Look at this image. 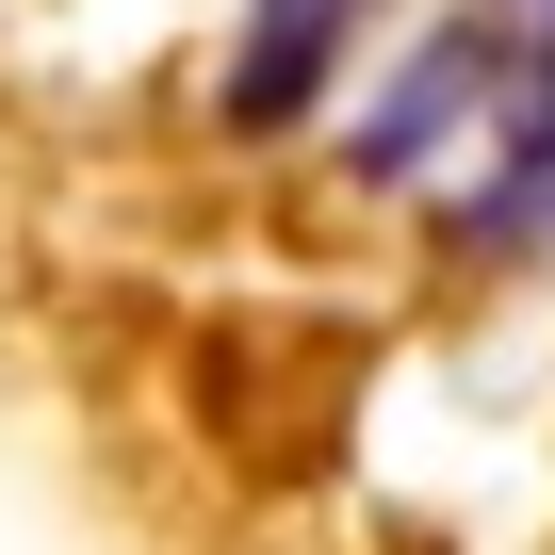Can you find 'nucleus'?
Wrapping results in <instances>:
<instances>
[{
	"mask_svg": "<svg viewBox=\"0 0 555 555\" xmlns=\"http://www.w3.org/2000/svg\"><path fill=\"white\" fill-rule=\"evenodd\" d=\"M490 82H506V34H490V17H441V34L344 115V180H425V164L490 115Z\"/></svg>",
	"mask_w": 555,
	"mask_h": 555,
	"instance_id": "f257e3e1",
	"label": "nucleus"
},
{
	"mask_svg": "<svg viewBox=\"0 0 555 555\" xmlns=\"http://www.w3.org/2000/svg\"><path fill=\"white\" fill-rule=\"evenodd\" d=\"M344 34H360V0H245V50H229V131H295V115L327 99Z\"/></svg>",
	"mask_w": 555,
	"mask_h": 555,
	"instance_id": "f03ea898",
	"label": "nucleus"
},
{
	"mask_svg": "<svg viewBox=\"0 0 555 555\" xmlns=\"http://www.w3.org/2000/svg\"><path fill=\"white\" fill-rule=\"evenodd\" d=\"M474 17H490L506 50H555V0H474Z\"/></svg>",
	"mask_w": 555,
	"mask_h": 555,
	"instance_id": "7ed1b4c3",
	"label": "nucleus"
},
{
	"mask_svg": "<svg viewBox=\"0 0 555 555\" xmlns=\"http://www.w3.org/2000/svg\"><path fill=\"white\" fill-rule=\"evenodd\" d=\"M539 229H555V180H539Z\"/></svg>",
	"mask_w": 555,
	"mask_h": 555,
	"instance_id": "20e7f679",
	"label": "nucleus"
}]
</instances>
